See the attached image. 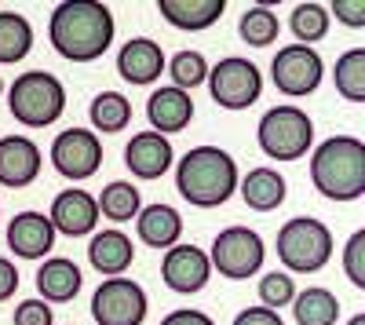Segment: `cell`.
<instances>
[{"label": "cell", "mask_w": 365, "mask_h": 325, "mask_svg": "<svg viewBox=\"0 0 365 325\" xmlns=\"http://www.w3.org/2000/svg\"><path fill=\"white\" fill-rule=\"evenodd\" d=\"M263 259H267V245L252 227H223L208 249L212 271H220V278L230 282H249L252 274H259Z\"/></svg>", "instance_id": "obj_8"}, {"label": "cell", "mask_w": 365, "mask_h": 325, "mask_svg": "<svg viewBox=\"0 0 365 325\" xmlns=\"http://www.w3.org/2000/svg\"><path fill=\"white\" fill-rule=\"evenodd\" d=\"M161 325H216L205 311H194V307H179V311H168L161 318Z\"/></svg>", "instance_id": "obj_37"}, {"label": "cell", "mask_w": 365, "mask_h": 325, "mask_svg": "<svg viewBox=\"0 0 365 325\" xmlns=\"http://www.w3.org/2000/svg\"><path fill=\"white\" fill-rule=\"evenodd\" d=\"M135 234H139L143 245L168 252L182 238V216H179V209H172V205H165V201L143 205L139 216H135Z\"/></svg>", "instance_id": "obj_20"}, {"label": "cell", "mask_w": 365, "mask_h": 325, "mask_svg": "<svg viewBox=\"0 0 365 325\" xmlns=\"http://www.w3.org/2000/svg\"><path fill=\"white\" fill-rule=\"evenodd\" d=\"M51 165L63 180H91L103 165V139L91 128H63L51 139Z\"/></svg>", "instance_id": "obj_11"}, {"label": "cell", "mask_w": 365, "mask_h": 325, "mask_svg": "<svg viewBox=\"0 0 365 325\" xmlns=\"http://www.w3.org/2000/svg\"><path fill=\"white\" fill-rule=\"evenodd\" d=\"M34 48V26L22 11H0V66H15Z\"/></svg>", "instance_id": "obj_25"}, {"label": "cell", "mask_w": 365, "mask_h": 325, "mask_svg": "<svg viewBox=\"0 0 365 325\" xmlns=\"http://www.w3.org/2000/svg\"><path fill=\"white\" fill-rule=\"evenodd\" d=\"M278 33H282V19L274 15L267 4H252V8L241 11V19H237V37L245 41L249 48L278 44Z\"/></svg>", "instance_id": "obj_29"}, {"label": "cell", "mask_w": 365, "mask_h": 325, "mask_svg": "<svg viewBox=\"0 0 365 325\" xmlns=\"http://www.w3.org/2000/svg\"><path fill=\"white\" fill-rule=\"evenodd\" d=\"M289 307H292L296 325H336L340 321V300L325 285H311V289L296 292Z\"/></svg>", "instance_id": "obj_24"}, {"label": "cell", "mask_w": 365, "mask_h": 325, "mask_svg": "<svg viewBox=\"0 0 365 325\" xmlns=\"http://www.w3.org/2000/svg\"><path fill=\"white\" fill-rule=\"evenodd\" d=\"M146 121H150V132H158L165 139L182 132L194 121V99H190V92H179V88H172V84L154 88L150 99H146Z\"/></svg>", "instance_id": "obj_17"}, {"label": "cell", "mask_w": 365, "mask_h": 325, "mask_svg": "<svg viewBox=\"0 0 365 325\" xmlns=\"http://www.w3.org/2000/svg\"><path fill=\"white\" fill-rule=\"evenodd\" d=\"M132 259H135V245H132V238H128L125 230L106 227L99 234H91V242H88V263L103 278H120V274L132 267Z\"/></svg>", "instance_id": "obj_19"}, {"label": "cell", "mask_w": 365, "mask_h": 325, "mask_svg": "<svg viewBox=\"0 0 365 325\" xmlns=\"http://www.w3.org/2000/svg\"><path fill=\"white\" fill-rule=\"evenodd\" d=\"M296 296V282L289 271H267L259 278V307H270V311H282L289 307Z\"/></svg>", "instance_id": "obj_32"}, {"label": "cell", "mask_w": 365, "mask_h": 325, "mask_svg": "<svg viewBox=\"0 0 365 325\" xmlns=\"http://www.w3.org/2000/svg\"><path fill=\"white\" fill-rule=\"evenodd\" d=\"M113 11L96 0H66L48 19V41L66 63H96L113 44Z\"/></svg>", "instance_id": "obj_1"}, {"label": "cell", "mask_w": 365, "mask_h": 325, "mask_svg": "<svg viewBox=\"0 0 365 325\" xmlns=\"http://www.w3.org/2000/svg\"><path fill=\"white\" fill-rule=\"evenodd\" d=\"M347 325H365V314H354V318H351Z\"/></svg>", "instance_id": "obj_39"}, {"label": "cell", "mask_w": 365, "mask_h": 325, "mask_svg": "<svg viewBox=\"0 0 365 325\" xmlns=\"http://www.w3.org/2000/svg\"><path fill=\"white\" fill-rule=\"evenodd\" d=\"M165 63L168 58H165L161 44L150 37H132L117 51V73L128 84H154L165 73Z\"/></svg>", "instance_id": "obj_18"}, {"label": "cell", "mask_w": 365, "mask_h": 325, "mask_svg": "<svg viewBox=\"0 0 365 325\" xmlns=\"http://www.w3.org/2000/svg\"><path fill=\"white\" fill-rule=\"evenodd\" d=\"M311 183L329 201H358L365 194V143L358 135H329L311 154Z\"/></svg>", "instance_id": "obj_3"}, {"label": "cell", "mask_w": 365, "mask_h": 325, "mask_svg": "<svg viewBox=\"0 0 365 325\" xmlns=\"http://www.w3.org/2000/svg\"><path fill=\"white\" fill-rule=\"evenodd\" d=\"M344 274L354 289H365V230H354L344 245Z\"/></svg>", "instance_id": "obj_33"}, {"label": "cell", "mask_w": 365, "mask_h": 325, "mask_svg": "<svg viewBox=\"0 0 365 325\" xmlns=\"http://www.w3.org/2000/svg\"><path fill=\"white\" fill-rule=\"evenodd\" d=\"M41 165H44V154L29 135H4L0 139V187L22 190L29 183H37Z\"/></svg>", "instance_id": "obj_13"}, {"label": "cell", "mask_w": 365, "mask_h": 325, "mask_svg": "<svg viewBox=\"0 0 365 325\" xmlns=\"http://www.w3.org/2000/svg\"><path fill=\"white\" fill-rule=\"evenodd\" d=\"M175 190L179 197L194 205V209H220L237 194V161L223 150V146H190L175 165Z\"/></svg>", "instance_id": "obj_2"}, {"label": "cell", "mask_w": 365, "mask_h": 325, "mask_svg": "<svg viewBox=\"0 0 365 325\" xmlns=\"http://www.w3.org/2000/svg\"><path fill=\"white\" fill-rule=\"evenodd\" d=\"M125 165L135 180H161L165 172H172L175 165V150H172V139L158 135V132H135L125 143Z\"/></svg>", "instance_id": "obj_15"}, {"label": "cell", "mask_w": 365, "mask_h": 325, "mask_svg": "<svg viewBox=\"0 0 365 325\" xmlns=\"http://www.w3.org/2000/svg\"><path fill=\"white\" fill-rule=\"evenodd\" d=\"M165 70L172 77V88H179V92H194L197 84L208 81V58L201 51H194V48H182L165 63Z\"/></svg>", "instance_id": "obj_31"}, {"label": "cell", "mask_w": 365, "mask_h": 325, "mask_svg": "<svg viewBox=\"0 0 365 325\" xmlns=\"http://www.w3.org/2000/svg\"><path fill=\"white\" fill-rule=\"evenodd\" d=\"M11 325H55V311L51 304H44L41 296H29L15 307L11 314Z\"/></svg>", "instance_id": "obj_34"}, {"label": "cell", "mask_w": 365, "mask_h": 325, "mask_svg": "<svg viewBox=\"0 0 365 325\" xmlns=\"http://www.w3.org/2000/svg\"><path fill=\"white\" fill-rule=\"evenodd\" d=\"M150 311L146 289L132 278H106L91 292V318L96 325H143Z\"/></svg>", "instance_id": "obj_9"}, {"label": "cell", "mask_w": 365, "mask_h": 325, "mask_svg": "<svg viewBox=\"0 0 365 325\" xmlns=\"http://www.w3.org/2000/svg\"><path fill=\"white\" fill-rule=\"evenodd\" d=\"M329 15H336L347 29H361L365 26V0H332Z\"/></svg>", "instance_id": "obj_35"}, {"label": "cell", "mask_w": 365, "mask_h": 325, "mask_svg": "<svg viewBox=\"0 0 365 325\" xmlns=\"http://www.w3.org/2000/svg\"><path fill=\"white\" fill-rule=\"evenodd\" d=\"M332 84H336V96L347 103H365V48H347L336 66H332Z\"/></svg>", "instance_id": "obj_28"}, {"label": "cell", "mask_w": 365, "mask_h": 325, "mask_svg": "<svg viewBox=\"0 0 365 325\" xmlns=\"http://www.w3.org/2000/svg\"><path fill=\"white\" fill-rule=\"evenodd\" d=\"M96 205H99V216H106L110 223H128L143 209V194L128 180H113V183L103 187V194L96 197Z\"/></svg>", "instance_id": "obj_27"}, {"label": "cell", "mask_w": 365, "mask_h": 325, "mask_svg": "<svg viewBox=\"0 0 365 325\" xmlns=\"http://www.w3.org/2000/svg\"><path fill=\"white\" fill-rule=\"evenodd\" d=\"M55 238H58V234H55L51 220L44 212H37V209L15 212L8 220V249L19 259H48Z\"/></svg>", "instance_id": "obj_16"}, {"label": "cell", "mask_w": 365, "mask_h": 325, "mask_svg": "<svg viewBox=\"0 0 365 325\" xmlns=\"http://www.w3.org/2000/svg\"><path fill=\"white\" fill-rule=\"evenodd\" d=\"M212 278V263H208V252L197 249L194 242H179L172 245L165 256H161V282L179 292V296H194L201 292Z\"/></svg>", "instance_id": "obj_12"}, {"label": "cell", "mask_w": 365, "mask_h": 325, "mask_svg": "<svg viewBox=\"0 0 365 325\" xmlns=\"http://www.w3.org/2000/svg\"><path fill=\"white\" fill-rule=\"evenodd\" d=\"M223 0H158V15L182 33H201L223 19Z\"/></svg>", "instance_id": "obj_22"}, {"label": "cell", "mask_w": 365, "mask_h": 325, "mask_svg": "<svg viewBox=\"0 0 365 325\" xmlns=\"http://www.w3.org/2000/svg\"><path fill=\"white\" fill-rule=\"evenodd\" d=\"M256 143L278 165L299 161L314 146V121L299 106H270L256 125Z\"/></svg>", "instance_id": "obj_5"}, {"label": "cell", "mask_w": 365, "mask_h": 325, "mask_svg": "<svg viewBox=\"0 0 365 325\" xmlns=\"http://www.w3.org/2000/svg\"><path fill=\"white\" fill-rule=\"evenodd\" d=\"M55 234H66V238H84V234H96L99 223V205L88 190L70 187L63 194H55L51 201V212H48Z\"/></svg>", "instance_id": "obj_14"}, {"label": "cell", "mask_w": 365, "mask_h": 325, "mask_svg": "<svg viewBox=\"0 0 365 325\" xmlns=\"http://www.w3.org/2000/svg\"><path fill=\"white\" fill-rule=\"evenodd\" d=\"M4 92H8V81H4V77H0V96H4Z\"/></svg>", "instance_id": "obj_40"}, {"label": "cell", "mask_w": 365, "mask_h": 325, "mask_svg": "<svg viewBox=\"0 0 365 325\" xmlns=\"http://www.w3.org/2000/svg\"><path fill=\"white\" fill-rule=\"evenodd\" d=\"M84 285V274L73 259L66 256H48L37 267V292L44 304H70Z\"/></svg>", "instance_id": "obj_21"}, {"label": "cell", "mask_w": 365, "mask_h": 325, "mask_svg": "<svg viewBox=\"0 0 365 325\" xmlns=\"http://www.w3.org/2000/svg\"><path fill=\"white\" fill-rule=\"evenodd\" d=\"M322 77H325V63H322L318 48L289 44V48H278V55L270 58V81L289 99L314 96Z\"/></svg>", "instance_id": "obj_10"}, {"label": "cell", "mask_w": 365, "mask_h": 325, "mask_svg": "<svg viewBox=\"0 0 365 325\" xmlns=\"http://www.w3.org/2000/svg\"><path fill=\"white\" fill-rule=\"evenodd\" d=\"M278 259L292 274H318L332 259V230L314 216H292L278 230Z\"/></svg>", "instance_id": "obj_6"}, {"label": "cell", "mask_w": 365, "mask_h": 325, "mask_svg": "<svg viewBox=\"0 0 365 325\" xmlns=\"http://www.w3.org/2000/svg\"><path fill=\"white\" fill-rule=\"evenodd\" d=\"M208 96L223 110H249L263 96V73L252 58L227 55L216 66H208Z\"/></svg>", "instance_id": "obj_7"}, {"label": "cell", "mask_w": 365, "mask_h": 325, "mask_svg": "<svg viewBox=\"0 0 365 325\" xmlns=\"http://www.w3.org/2000/svg\"><path fill=\"white\" fill-rule=\"evenodd\" d=\"M88 117H91V132L117 135L132 125V103L120 92H99L88 106Z\"/></svg>", "instance_id": "obj_26"}, {"label": "cell", "mask_w": 365, "mask_h": 325, "mask_svg": "<svg viewBox=\"0 0 365 325\" xmlns=\"http://www.w3.org/2000/svg\"><path fill=\"white\" fill-rule=\"evenodd\" d=\"M15 289H19V271H15V263H11L8 256H0V304L11 300Z\"/></svg>", "instance_id": "obj_38"}, {"label": "cell", "mask_w": 365, "mask_h": 325, "mask_svg": "<svg viewBox=\"0 0 365 325\" xmlns=\"http://www.w3.org/2000/svg\"><path fill=\"white\" fill-rule=\"evenodd\" d=\"M230 325H285L278 311H270V307H245V311H237Z\"/></svg>", "instance_id": "obj_36"}, {"label": "cell", "mask_w": 365, "mask_h": 325, "mask_svg": "<svg viewBox=\"0 0 365 325\" xmlns=\"http://www.w3.org/2000/svg\"><path fill=\"white\" fill-rule=\"evenodd\" d=\"M8 113L22 128H48L66 110V84L48 70H26L8 84Z\"/></svg>", "instance_id": "obj_4"}, {"label": "cell", "mask_w": 365, "mask_h": 325, "mask_svg": "<svg viewBox=\"0 0 365 325\" xmlns=\"http://www.w3.org/2000/svg\"><path fill=\"white\" fill-rule=\"evenodd\" d=\"M329 22H332V19H329V8H325V4H314V0H307V4H296V8L289 11V29H292L296 44H303V48L325 41V37H329Z\"/></svg>", "instance_id": "obj_30"}, {"label": "cell", "mask_w": 365, "mask_h": 325, "mask_svg": "<svg viewBox=\"0 0 365 325\" xmlns=\"http://www.w3.org/2000/svg\"><path fill=\"white\" fill-rule=\"evenodd\" d=\"M237 190H241V201H245L252 212H274V209H282L285 194H289L285 175L278 168H267V165L252 168L245 180H237Z\"/></svg>", "instance_id": "obj_23"}]
</instances>
